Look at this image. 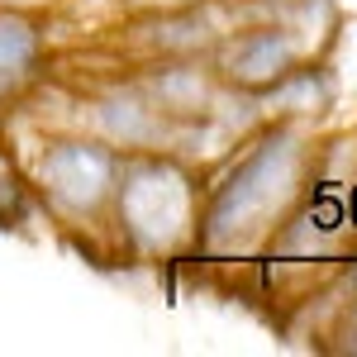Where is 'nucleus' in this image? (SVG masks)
<instances>
[{
	"instance_id": "nucleus-1",
	"label": "nucleus",
	"mask_w": 357,
	"mask_h": 357,
	"mask_svg": "<svg viewBox=\"0 0 357 357\" xmlns=\"http://www.w3.org/2000/svg\"><path fill=\"white\" fill-rule=\"evenodd\" d=\"M119 172V220L143 248H176L191 234V181L172 162H134Z\"/></svg>"
},
{
	"instance_id": "nucleus-3",
	"label": "nucleus",
	"mask_w": 357,
	"mask_h": 357,
	"mask_svg": "<svg viewBox=\"0 0 357 357\" xmlns=\"http://www.w3.org/2000/svg\"><path fill=\"white\" fill-rule=\"evenodd\" d=\"M291 67V38L281 29H257V33H243L229 53H224V72L238 86H267L281 82Z\"/></svg>"
},
{
	"instance_id": "nucleus-2",
	"label": "nucleus",
	"mask_w": 357,
	"mask_h": 357,
	"mask_svg": "<svg viewBox=\"0 0 357 357\" xmlns=\"http://www.w3.org/2000/svg\"><path fill=\"white\" fill-rule=\"evenodd\" d=\"M43 191L62 210H91L114 181V158L100 143H53V153L38 167Z\"/></svg>"
},
{
	"instance_id": "nucleus-5",
	"label": "nucleus",
	"mask_w": 357,
	"mask_h": 357,
	"mask_svg": "<svg viewBox=\"0 0 357 357\" xmlns=\"http://www.w3.org/2000/svg\"><path fill=\"white\" fill-rule=\"evenodd\" d=\"M281 162H286V134H281V138L272 134L267 143H262V153H257V158H252V162H248L243 172H248V181L267 186L276 172H281ZM252 205H257V191H252V186H238V181H234V191L220 195V210H215V220H210V224H215L220 234H234V224L248 220V215H252Z\"/></svg>"
},
{
	"instance_id": "nucleus-4",
	"label": "nucleus",
	"mask_w": 357,
	"mask_h": 357,
	"mask_svg": "<svg viewBox=\"0 0 357 357\" xmlns=\"http://www.w3.org/2000/svg\"><path fill=\"white\" fill-rule=\"evenodd\" d=\"M43 62V33L20 10H0V91H20Z\"/></svg>"
}]
</instances>
